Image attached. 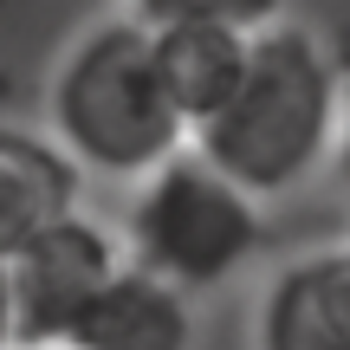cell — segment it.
I'll return each instance as SVG.
<instances>
[{
  "label": "cell",
  "mask_w": 350,
  "mask_h": 350,
  "mask_svg": "<svg viewBox=\"0 0 350 350\" xmlns=\"http://www.w3.org/2000/svg\"><path fill=\"white\" fill-rule=\"evenodd\" d=\"M188 344H195L188 292L137 273L130 260H124V273L85 305V318H78L72 338H65V350H188Z\"/></svg>",
  "instance_id": "7"
},
{
  "label": "cell",
  "mask_w": 350,
  "mask_h": 350,
  "mask_svg": "<svg viewBox=\"0 0 350 350\" xmlns=\"http://www.w3.org/2000/svg\"><path fill=\"white\" fill-rule=\"evenodd\" d=\"M0 350H13V305H7V260H0Z\"/></svg>",
  "instance_id": "10"
},
{
  "label": "cell",
  "mask_w": 350,
  "mask_h": 350,
  "mask_svg": "<svg viewBox=\"0 0 350 350\" xmlns=\"http://www.w3.org/2000/svg\"><path fill=\"white\" fill-rule=\"evenodd\" d=\"M124 273V247L91 214L46 227L7 260V305H13V350H65L72 325L111 279Z\"/></svg>",
  "instance_id": "4"
},
{
  "label": "cell",
  "mask_w": 350,
  "mask_h": 350,
  "mask_svg": "<svg viewBox=\"0 0 350 350\" xmlns=\"http://www.w3.org/2000/svg\"><path fill=\"white\" fill-rule=\"evenodd\" d=\"M52 143L72 156L78 175L150 182L163 163L188 150V124L156 78V46L137 20H104L59 59L46 85Z\"/></svg>",
  "instance_id": "2"
},
{
  "label": "cell",
  "mask_w": 350,
  "mask_h": 350,
  "mask_svg": "<svg viewBox=\"0 0 350 350\" xmlns=\"http://www.w3.org/2000/svg\"><path fill=\"white\" fill-rule=\"evenodd\" d=\"M150 46H156V78H163L169 104L182 111L188 137H195V130L240 91L253 33H227V26H163V33H150Z\"/></svg>",
  "instance_id": "8"
},
{
  "label": "cell",
  "mask_w": 350,
  "mask_h": 350,
  "mask_svg": "<svg viewBox=\"0 0 350 350\" xmlns=\"http://www.w3.org/2000/svg\"><path fill=\"white\" fill-rule=\"evenodd\" d=\"M338 130H344L338 59L325 52L318 33L279 20L253 33L240 91L188 137V150L214 175H227L240 195L273 201V195H292L338 150Z\"/></svg>",
  "instance_id": "1"
},
{
  "label": "cell",
  "mask_w": 350,
  "mask_h": 350,
  "mask_svg": "<svg viewBox=\"0 0 350 350\" xmlns=\"http://www.w3.org/2000/svg\"><path fill=\"white\" fill-rule=\"evenodd\" d=\"M78 188H85V175L72 169V156L52 137L0 124V260H13L46 227L72 221Z\"/></svg>",
  "instance_id": "6"
},
{
  "label": "cell",
  "mask_w": 350,
  "mask_h": 350,
  "mask_svg": "<svg viewBox=\"0 0 350 350\" xmlns=\"http://www.w3.org/2000/svg\"><path fill=\"white\" fill-rule=\"evenodd\" d=\"M143 33L163 26H227V33H266L279 26V0H130Z\"/></svg>",
  "instance_id": "9"
},
{
  "label": "cell",
  "mask_w": 350,
  "mask_h": 350,
  "mask_svg": "<svg viewBox=\"0 0 350 350\" xmlns=\"http://www.w3.org/2000/svg\"><path fill=\"white\" fill-rule=\"evenodd\" d=\"M260 350H350V247L305 253L260 292Z\"/></svg>",
  "instance_id": "5"
},
{
  "label": "cell",
  "mask_w": 350,
  "mask_h": 350,
  "mask_svg": "<svg viewBox=\"0 0 350 350\" xmlns=\"http://www.w3.org/2000/svg\"><path fill=\"white\" fill-rule=\"evenodd\" d=\"M260 201L182 150L150 182H137L124 214V260L175 292H208L260 253Z\"/></svg>",
  "instance_id": "3"
},
{
  "label": "cell",
  "mask_w": 350,
  "mask_h": 350,
  "mask_svg": "<svg viewBox=\"0 0 350 350\" xmlns=\"http://www.w3.org/2000/svg\"><path fill=\"white\" fill-rule=\"evenodd\" d=\"M338 169L350 182V85H344V130H338Z\"/></svg>",
  "instance_id": "11"
}]
</instances>
